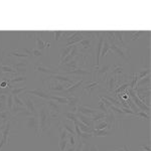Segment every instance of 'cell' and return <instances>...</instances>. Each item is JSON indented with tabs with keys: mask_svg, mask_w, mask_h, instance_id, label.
I'll list each match as a JSON object with an SVG mask.
<instances>
[{
	"mask_svg": "<svg viewBox=\"0 0 151 151\" xmlns=\"http://www.w3.org/2000/svg\"><path fill=\"white\" fill-rule=\"evenodd\" d=\"M37 116H38V123H40V128L41 133L47 132L52 126V119L48 114L47 108L45 104H41L37 110Z\"/></svg>",
	"mask_w": 151,
	"mask_h": 151,
	"instance_id": "cell-1",
	"label": "cell"
},
{
	"mask_svg": "<svg viewBox=\"0 0 151 151\" xmlns=\"http://www.w3.org/2000/svg\"><path fill=\"white\" fill-rule=\"evenodd\" d=\"M127 93L129 94V97H130L131 100L133 101V103L135 104L136 106L138 107V108H139V110L144 111L147 114L150 113V108H149V107H147L144 103H142V102L140 101V99L137 97V94H136L135 90L131 89V88H128V89H127Z\"/></svg>",
	"mask_w": 151,
	"mask_h": 151,
	"instance_id": "cell-2",
	"label": "cell"
},
{
	"mask_svg": "<svg viewBox=\"0 0 151 151\" xmlns=\"http://www.w3.org/2000/svg\"><path fill=\"white\" fill-rule=\"evenodd\" d=\"M26 124L27 127L31 130H33L35 132V135L37 138L41 137V131L40 128V123H38V116L37 115H32L26 118Z\"/></svg>",
	"mask_w": 151,
	"mask_h": 151,
	"instance_id": "cell-3",
	"label": "cell"
},
{
	"mask_svg": "<svg viewBox=\"0 0 151 151\" xmlns=\"http://www.w3.org/2000/svg\"><path fill=\"white\" fill-rule=\"evenodd\" d=\"M111 52H114L115 55H117L118 57L123 58L125 60H128L131 57V52L129 48L126 47H119L118 45H115V43H112L111 45Z\"/></svg>",
	"mask_w": 151,
	"mask_h": 151,
	"instance_id": "cell-4",
	"label": "cell"
},
{
	"mask_svg": "<svg viewBox=\"0 0 151 151\" xmlns=\"http://www.w3.org/2000/svg\"><path fill=\"white\" fill-rule=\"evenodd\" d=\"M77 112H79V113H81L83 115H85V116H87L92 119L95 115H97V114L101 111H99L98 109L92 108V107H90V106L79 105V106H78V109H77Z\"/></svg>",
	"mask_w": 151,
	"mask_h": 151,
	"instance_id": "cell-5",
	"label": "cell"
},
{
	"mask_svg": "<svg viewBox=\"0 0 151 151\" xmlns=\"http://www.w3.org/2000/svg\"><path fill=\"white\" fill-rule=\"evenodd\" d=\"M92 70H85L82 69V68H78V69H74V70H58V74H62L64 76H68V75H75V76H88V75H92Z\"/></svg>",
	"mask_w": 151,
	"mask_h": 151,
	"instance_id": "cell-6",
	"label": "cell"
},
{
	"mask_svg": "<svg viewBox=\"0 0 151 151\" xmlns=\"http://www.w3.org/2000/svg\"><path fill=\"white\" fill-rule=\"evenodd\" d=\"M24 96V99L22 100L23 103H24V106L27 110L30 112L32 115H37V108L35 107V101L32 100V98H30L29 96H27L26 94L23 95Z\"/></svg>",
	"mask_w": 151,
	"mask_h": 151,
	"instance_id": "cell-7",
	"label": "cell"
},
{
	"mask_svg": "<svg viewBox=\"0 0 151 151\" xmlns=\"http://www.w3.org/2000/svg\"><path fill=\"white\" fill-rule=\"evenodd\" d=\"M35 70L36 73H41V74H47V75H57L58 74V70L57 69H52L50 67H47V65H45L42 64H40L35 67Z\"/></svg>",
	"mask_w": 151,
	"mask_h": 151,
	"instance_id": "cell-8",
	"label": "cell"
},
{
	"mask_svg": "<svg viewBox=\"0 0 151 151\" xmlns=\"http://www.w3.org/2000/svg\"><path fill=\"white\" fill-rule=\"evenodd\" d=\"M97 37H98V41H97V55H96V65L97 68H99L100 64V58H101V50L103 47V41H104V36L102 35V32L97 31Z\"/></svg>",
	"mask_w": 151,
	"mask_h": 151,
	"instance_id": "cell-9",
	"label": "cell"
},
{
	"mask_svg": "<svg viewBox=\"0 0 151 151\" xmlns=\"http://www.w3.org/2000/svg\"><path fill=\"white\" fill-rule=\"evenodd\" d=\"M106 87H107V91L109 93H113L115 92V90L117 89V79H116V76L113 75H109L107 76L106 78Z\"/></svg>",
	"mask_w": 151,
	"mask_h": 151,
	"instance_id": "cell-10",
	"label": "cell"
},
{
	"mask_svg": "<svg viewBox=\"0 0 151 151\" xmlns=\"http://www.w3.org/2000/svg\"><path fill=\"white\" fill-rule=\"evenodd\" d=\"M25 94H30L32 96H35V97H38V98L45 100V101H47V100H50V95L45 93L43 90H40V89H35V90H30V91H26Z\"/></svg>",
	"mask_w": 151,
	"mask_h": 151,
	"instance_id": "cell-11",
	"label": "cell"
},
{
	"mask_svg": "<svg viewBox=\"0 0 151 151\" xmlns=\"http://www.w3.org/2000/svg\"><path fill=\"white\" fill-rule=\"evenodd\" d=\"M43 104L45 105V107L47 108L48 111L53 112V113H57V114H60L62 112V108L60 106L58 105L57 102L52 101V100H47V101H45Z\"/></svg>",
	"mask_w": 151,
	"mask_h": 151,
	"instance_id": "cell-12",
	"label": "cell"
},
{
	"mask_svg": "<svg viewBox=\"0 0 151 151\" xmlns=\"http://www.w3.org/2000/svg\"><path fill=\"white\" fill-rule=\"evenodd\" d=\"M35 45H36V48L37 50H45V48L50 47V42H45V41H43L41 40V37L40 36V32H37V31H35Z\"/></svg>",
	"mask_w": 151,
	"mask_h": 151,
	"instance_id": "cell-13",
	"label": "cell"
},
{
	"mask_svg": "<svg viewBox=\"0 0 151 151\" xmlns=\"http://www.w3.org/2000/svg\"><path fill=\"white\" fill-rule=\"evenodd\" d=\"M52 80V79H50ZM53 83L50 85H48V87H47V90H50V91H53V92H63L65 90V85L63 84V83L60 82H58V81H55V80H52Z\"/></svg>",
	"mask_w": 151,
	"mask_h": 151,
	"instance_id": "cell-14",
	"label": "cell"
},
{
	"mask_svg": "<svg viewBox=\"0 0 151 151\" xmlns=\"http://www.w3.org/2000/svg\"><path fill=\"white\" fill-rule=\"evenodd\" d=\"M109 72L111 73V75L119 76V77H120L121 75L124 74V69H123V67L121 65L113 64V65H110V70H109Z\"/></svg>",
	"mask_w": 151,
	"mask_h": 151,
	"instance_id": "cell-15",
	"label": "cell"
},
{
	"mask_svg": "<svg viewBox=\"0 0 151 151\" xmlns=\"http://www.w3.org/2000/svg\"><path fill=\"white\" fill-rule=\"evenodd\" d=\"M77 117H78V120L81 121L82 123H84L85 125L89 126V127H91V128H94V122L92 121L91 118L83 115V114L79 113V112H77Z\"/></svg>",
	"mask_w": 151,
	"mask_h": 151,
	"instance_id": "cell-16",
	"label": "cell"
},
{
	"mask_svg": "<svg viewBox=\"0 0 151 151\" xmlns=\"http://www.w3.org/2000/svg\"><path fill=\"white\" fill-rule=\"evenodd\" d=\"M99 85H100V83L98 81H92V82L88 83L87 85H85L83 89H84L85 92H88V94L91 95L92 92H93L94 90H96L97 88L99 87Z\"/></svg>",
	"mask_w": 151,
	"mask_h": 151,
	"instance_id": "cell-17",
	"label": "cell"
},
{
	"mask_svg": "<svg viewBox=\"0 0 151 151\" xmlns=\"http://www.w3.org/2000/svg\"><path fill=\"white\" fill-rule=\"evenodd\" d=\"M103 35V33H102ZM104 36V35H103ZM111 45L110 42L108 41L106 37H104V41H103V47H102V50H101V58H105L107 55V53L109 52H111Z\"/></svg>",
	"mask_w": 151,
	"mask_h": 151,
	"instance_id": "cell-18",
	"label": "cell"
},
{
	"mask_svg": "<svg viewBox=\"0 0 151 151\" xmlns=\"http://www.w3.org/2000/svg\"><path fill=\"white\" fill-rule=\"evenodd\" d=\"M83 83H84V80H81V81H78L77 83H76V84L72 85L70 87H69L68 89H65V94H68V96H70V95H74V92H75L76 90H77L79 87H81V86H82Z\"/></svg>",
	"mask_w": 151,
	"mask_h": 151,
	"instance_id": "cell-19",
	"label": "cell"
},
{
	"mask_svg": "<svg viewBox=\"0 0 151 151\" xmlns=\"http://www.w3.org/2000/svg\"><path fill=\"white\" fill-rule=\"evenodd\" d=\"M50 100L57 102L58 104L68 105V98L65 96H55V95H50Z\"/></svg>",
	"mask_w": 151,
	"mask_h": 151,
	"instance_id": "cell-20",
	"label": "cell"
},
{
	"mask_svg": "<svg viewBox=\"0 0 151 151\" xmlns=\"http://www.w3.org/2000/svg\"><path fill=\"white\" fill-rule=\"evenodd\" d=\"M77 123H78V126H79L80 130H81L82 132H85V133H89V134H93L94 128H91V127H89V126L85 125L84 123H82L81 121H79V120L77 121Z\"/></svg>",
	"mask_w": 151,
	"mask_h": 151,
	"instance_id": "cell-21",
	"label": "cell"
},
{
	"mask_svg": "<svg viewBox=\"0 0 151 151\" xmlns=\"http://www.w3.org/2000/svg\"><path fill=\"white\" fill-rule=\"evenodd\" d=\"M100 97H102V98H104V99H106L108 102H110V103L112 104L113 103L114 104V106H116V107H119V108H122V104L120 103V102L118 101V100H116V99H114L113 97H110V96H108V95H100Z\"/></svg>",
	"mask_w": 151,
	"mask_h": 151,
	"instance_id": "cell-22",
	"label": "cell"
},
{
	"mask_svg": "<svg viewBox=\"0 0 151 151\" xmlns=\"http://www.w3.org/2000/svg\"><path fill=\"white\" fill-rule=\"evenodd\" d=\"M110 129H103V130H94L93 131V136L96 137H105V136L109 135L110 133Z\"/></svg>",
	"mask_w": 151,
	"mask_h": 151,
	"instance_id": "cell-23",
	"label": "cell"
},
{
	"mask_svg": "<svg viewBox=\"0 0 151 151\" xmlns=\"http://www.w3.org/2000/svg\"><path fill=\"white\" fill-rule=\"evenodd\" d=\"M149 74H150V68H146V69L140 70V72L135 73V76H136V78H137L138 81H139V80L143 79V78L146 77V76H148Z\"/></svg>",
	"mask_w": 151,
	"mask_h": 151,
	"instance_id": "cell-24",
	"label": "cell"
},
{
	"mask_svg": "<svg viewBox=\"0 0 151 151\" xmlns=\"http://www.w3.org/2000/svg\"><path fill=\"white\" fill-rule=\"evenodd\" d=\"M73 47H65V48H62L60 50V63L63 62L65 58L68 57V55L70 53V52L72 50Z\"/></svg>",
	"mask_w": 151,
	"mask_h": 151,
	"instance_id": "cell-25",
	"label": "cell"
},
{
	"mask_svg": "<svg viewBox=\"0 0 151 151\" xmlns=\"http://www.w3.org/2000/svg\"><path fill=\"white\" fill-rule=\"evenodd\" d=\"M149 86L150 85V75L146 76L144 77L143 79L139 80V81L137 82V84H136V87H142V86Z\"/></svg>",
	"mask_w": 151,
	"mask_h": 151,
	"instance_id": "cell-26",
	"label": "cell"
},
{
	"mask_svg": "<svg viewBox=\"0 0 151 151\" xmlns=\"http://www.w3.org/2000/svg\"><path fill=\"white\" fill-rule=\"evenodd\" d=\"M0 70H1L2 73H7V74H12V75H16V72L14 69H12V68L10 67V65H5L3 64H1V65H0Z\"/></svg>",
	"mask_w": 151,
	"mask_h": 151,
	"instance_id": "cell-27",
	"label": "cell"
},
{
	"mask_svg": "<svg viewBox=\"0 0 151 151\" xmlns=\"http://www.w3.org/2000/svg\"><path fill=\"white\" fill-rule=\"evenodd\" d=\"M27 65H28L27 60H19L16 64H12L10 67L14 70H17V69H21V68H26Z\"/></svg>",
	"mask_w": 151,
	"mask_h": 151,
	"instance_id": "cell-28",
	"label": "cell"
},
{
	"mask_svg": "<svg viewBox=\"0 0 151 151\" xmlns=\"http://www.w3.org/2000/svg\"><path fill=\"white\" fill-rule=\"evenodd\" d=\"M114 35H115L116 40L122 45V47H126L125 42H124L123 36H124V31H114Z\"/></svg>",
	"mask_w": 151,
	"mask_h": 151,
	"instance_id": "cell-29",
	"label": "cell"
},
{
	"mask_svg": "<svg viewBox=\"0 0 151 151\" xmlns=\"http://www.w3.org/2000/svg\"><path fill=\"white\" fill-rule=\"evenodd\" d=\"M23 82H26V77H22V76H20V77H16V78H9L8 80V83L10 85L14 84V83H23Z\"/></svg>",
	"mask_w": 151,
	"mask_h": 151,
	"instance_id": "cell-30",
	"label": "cell"
},
{
	"mask_svg": "<svg viewBox=\"0 0 151 151\" xmlns=\"http://www.w3.org/2000/svg\"><path fill=\"white\" fill-rule=\"evenodd\" d=\"M58 130H60V140H65V139H68V138H69L70 134L68 133V131L65 130V128H63L60 125Z\"/></svg>",
	"mask_w": 151,
	"mask_h": 151,
	"instance_id": "cell-31",
	"label": "cell"
},
{
	"mask_svg": "<svg viewBox=\"0 0 151 151\" xmlns=\"http://www.w3.org/2000/svg\"><path fill=\"white\" fill-rule=\"evenodd\" d=\"M65 118H67V121H72V122L74 123L75 121L78 120L77 113H73V112H67V113H65Z\"/></svg>",
	"mask_w": 151,
	"mask_h": 151,
	"instance_id": "cell-32",
	"label": "cell"
},
{
	"mask_svg": "<svg viewBox=\"0 0 151 151\" xmlns=\"http://www.w3.org/2000/svg\"><path fill=\"white\" fill-rule=\"evenodd\" d=\"M26 90V87H20V88H13V89L11 90L10 94L13 95V96H18L19 94H21L22 92H24Z\"/></svg>",
	"mask_w": 151,
	"mask_h": 151,
	"instance_id": "cell-33",
	"label": "cell"
},
{
	"mask_svg": "<svg viewBox=\"0 0 151 151\" xmlns=\"http://www.w3.org/2000/svg\"><path fill=\"white\" fill-rule=\"evenodd\" d=\"M136 117H139L140 119H142V120H149L150 119V116H149V114H147L146 112L144 111H139V112H137V113L135 114Z\"/></svg>",
	"mask_w": 151,
	"mask_h": 151,
	"instance_id": "cell-34",
	"label": "cell"
},
{
	"mask_svg": "<svg viewBox=\"0 0 151 151\" xmlns=\"http://www.w3.org/2000/svg\"><path fill=\"white\" fill-rule=\"evenodd\" d=\"M14 105V102H13V95L9 94V96L7 97V102H6V106H7V109L9 111L12 110V107Z\"/></svg>",
	"mask_w": 151,
	"mask_h": 151,
	"instance_id": "cell-35",
	"label": "cell"
},
{
	"mask_svg": "<svg viewBox=\"0 0 151 151\" xmlns=\"http://www.w3.org/2000/svg\"><path fill=\"white\" fill-rule=\"evenodd\" d=\"M105 117H106V114L103 113V112H99L97 115H95L93 118H92V121H93L94 123H96L101 120V119H105Z\"/></svg>",
	"mask_w": 151,
	"mask_h": 151,
	"instance_id": "cell-36",
	"label": "cell"
},
{
	"mask_svg": "<svg viewBox=\"0 0 151 151\" xmlns=\"http://www.w3.org/2000/svg\"><path fill=\"white\" fill-rule=\"evenodd\" d=\"M9 57H16V58H29V55H26V53H18L17 52V50H14V52H10L9 53Z\"/></svg>",
	"mask_w": 151,
	"mask_h": 151,
	"instance_id": "cell-37",
	"label": "cell"
},
{
	"mask_svg": "<svg viewBox=\"0 0 151 151\" xmlns=\"http://www.w3.org/2000/svg\"><path fill=\"white\" fill-rule=\"evenodd\" d=\"M145 31H132V36H131V40H136L138 38H140V36L144 35Z\"/></svg>",
	"mask_w": 151,
	"mask_h": 151,
	"instance_id": "cell-38",
	"label": "cell"
},
{
	"mask_svg": "<svg viewBox=\"0 0 151 151\" xmlns=\"http://www.w3.org/2000/svg\"><path fill=\"white\" fill-rule=\"evenodd\" d=\"M101 99V98H100ZM99 109L101 110V112H103V113H105L107 115V113H108V108H107L106 106H105V104H104V102H103V100H100V102H99Z\"/></svg>",
	"mask_w": 151,
	"mask_h": 151,
	"instance_id": "cell-39",
	"label": "cell"
},
{
	"mask_svg": "<svg viewBox=\"0 0 151 151\" xmlns=\"http://www.w3.org/2000/svg\"><path fill=\"white\" fill-rule=\"evenodd\" d=\"M13 102H14V104L17 105V106H19V107H25L24 106L23 101L19 98L18 96H13Z\"/></svg>",
	"mask_w": 151,
	"mask_h": 151,
	"instance_id": "cell-40",
	"label": "cell"
},
{
	"mask_svg": "<svg viewBox=\"0 0 151 151\" xmlns=\"http://www.w3.org/2000/svg\"><path fill=\"white\" fill-rule=\"evenodd\" d=\"M68 143H70L72 146H75L77 144V136L76 135H69V138H68Z\"/></svg>",
	"mask_w": 151,
	"mask_h": 151,
	"instance_id": "cell-41",
	"label": "cell"
},
{
	"mask_svg": "<svg viewBox=\"0 0 151 151\" xmlns=\"http://www.w3.org/2000/svg\"><path fill=\"white\" fill-rule=\"evenodd\" d=\"M68 145V139L65 140H60L58 142V147H60V151H65V147Z\"/></svg>",
	"mask_w": 151,
	"mask_h": 151,
	"instance_id": "cell-42",
	"label": "cell"
},
{
	"mask_svg": "<svg viewBox=\"0 0 151 151\" xmlns=\"http://www.w3.org/2000/svg\"><path fill=\"white\" fill-rule=\"evenodd\" d=\"M84 147H85V141L79 140V145L75 148V151H84Z\"/></svg>",
	"mask_w": 151,
	"mask_h": 151,
	"instance_id": "cell-43",
	"label": "cell"
},
{
	"mask_svg": "<svg viewBox=\"0 0 151 151\" xmlns=\"http://www.w3.org/2000/svg\"><path fill=\"white\" fill-rule=\"evenodd\" d=\"M53 35H55V41H58V40H60V38H62V35H63V31H53Z\"/></svg>",
	"mask_w": 151,
	"mask_h": 151,
	"instance_id": "cell-44",
	"label": "cell"
},
{
	"mask_svg": "<svg viewBox=\"0 0 151 151\" xmlns=\"http://www.w3.org/2000/svg\"><path fill=\"white\" fill-rule=\"evenodd\" d=\"M31 55H35V57H40V55H42V52L37 48H33V50H31Z\"/></svg>",
	"mask_w": 151,
	"mask_h": 151,
	"instance_id": "cell-45",
	"label": "cell"
},
{
	"mask_svg": "<svg viewBox=\"0 0 151 151\" xmlns=\"http://www.w3.org/2000/svg\"><path fill=\"white\" fill-rule=\"evenodd\" d=\"M140 147L142 148L144 151H150V143H147V144H141Z\"/></svg>",
	"mask_w": 151,
	"mask_h": 151,
	"instance_id": "cell-46",
	"label": "cell"
},
{
	"mask_svg": "<svg viewBox=\"0 0 151 151\" xmlns=\"http://www.w3.org/2000/svg\"><path fill=\"white\" fill-rule=\"evenodd\" d=\"M6 109H7L6 103H4V102H1V101H0V112L5 111Z\"/></svg>",
	"mask_w": 151,
	"mask_h": 151,
	"instance_id": "cell-47",
	"label": "cell"
},
{
	"mask_svg": "<svg viewBox=\"0 0 151 151\" xmlns=\"http://www.w3.org/2000/svg\"><path fill=\"white\" fill-rule=\"evenodd\" d=\"M25 35H27L29 36V38H31L32 36H35V31H26Z\"/></svg>",
	"mask_w": 151,
	"mask_h": 151,
	"instance_id": "cell-48",
	"label": "cell"
},
{
	"mask_svg": "<svg viewBox=\"0 0 151 151\" xmlns=\"http://www.w3.org/2000/svg\"><path fill=\"white\" fill-rule=\"evenodd\" d=\"M2 64V50L0 48V65Z\"/></svg>",
	"mask_w": 151,
	"mask_h": 151,
	"instance_id": "cell-49",
	"label": "cell"
},
{
	"mask_svg": "<svg viewBox=\"0 0 151 151\" xmlns=\"http://www.w3.org/2000/svg\"><path fill=\"white\" fill-rule=\"evenodd\" d=\"M67 151H75V148L74 147H70V148H69Z\"/></svg>",
	"mask_w": 151,
	"mask_h": 151,
	"instance_id": "cell-50",
	"label": "cell"
}]
</instances>
